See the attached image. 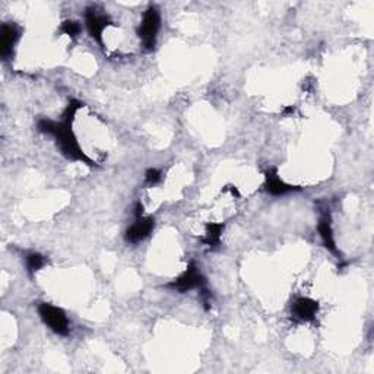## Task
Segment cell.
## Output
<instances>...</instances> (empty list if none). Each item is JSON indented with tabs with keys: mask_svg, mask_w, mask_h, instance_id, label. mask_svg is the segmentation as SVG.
I'll return each instance as SVG.
<instances>
[{
	"mask_svg": "<svg viewBox=\"0 0 374 374\" xmlns=\"http://www.w3.org/2000/svg\"><path fill=\"white\" fill-rule=\"evenodd\" d=\"M21 28L15 22H5L0 28V56L4 60H9L13 57L15 45L21 38Z\"/></svg>",
	"mask_w": 374,
	"mask_h": 374,
	"instance_id": "cell-10",
	"label": "cell"
},
{
	"mask_svg": "<svg viewBox=\"0 0 374 374\" xmlns=\"http://www.w3.org/2000/svg\"><path fill=\"white\" fill-rule=\"evenodd\" d=\"M264 187H265L266 193H269L271 196H284V195H288V193L301 191L300 186L290 184L285 180L280 178L279 171H278V167H275V166L266 169Z\"/></svg>",
	"mask_w": 374,
	"mask_h": 374,
	"instance_id": "cell-8",
	"label": "cell"
},
{
	"mask_svg": "<svg viewBox=\"0 0 374 374\" xmlns=\"http://www.w3.org/2000/svg\"><path fill=\"white\" fill-rule=\"evenodd\" d=\"M103 11H98L96 6H88L84 12V21H85V28L89 34V37L96 41L98 45L104 47V31L108 27H115V23L107 13H101Z\"/></svg>",
	"mask_w": 374,
	"mask_h": 374,
	"instance_id": "cell-5",
	"label": "cell"
},
{
	"mask_svg": "<svg viewBox=\"0 0 374 374\" xmlns=\"http://www.w3.org/2000/svg\"><path fill=\"white\" fill-rule=\"evenodd\" d=\"M82 107H84L82 101L76 98L69 100L66 108L62 113L60 120H52L47 119V117H41V119H38L37 122V130L42 135L53 136L60 154L66 159L82 162L88 167H97V162L91 157H88L86 152L81 148L79 140L74 132V122L76 119L78 111Z\"/></svg>",
	"mask_w": 374,
	"mask_h": 374,
	"instance_id": "cell-1",
	"label": "cell"
},
{
	"mask_svg": "<svg viewBox=\"0 0 374 374\" xmlns=\"http://www.w3.org/2000/svg\"><path fill=\"white\" fill-rule=\"evenodd\" d=\"M38 316L53 334L59 336H67L70 334V322L62 307H57L52 302H40Z\"/></svg>",
	"mask_w": 374,
	"mask_h": 374,
	"instance_id": "cell-3",
	"label": "cell"
},
{
	"mask_svg": "<svg viewBox=\"0 0 374 374\" xmlns=\"http://www.w3.org/2000/svg\"><path fill=\"white\" fill-rule=\"evenodd\" d=\"M23 261H26V268L27 273L33 278L38 271H41L47 264H49V259L38 251H28L23 254Z\"/></svg>",
	"mask_w": 374,
	"mask_h": 374,
	"instance_id": "cell-12",
	"label": "cell"
},
{
	"mask_svg": "<svg viewBox=\"0 0 374 374\" xmlns=\"http://www.w3.org/2000/svg\"><path fill=\"white\" fill-rule=\"evenodd\" d=\"M155 230V218L154 217H139L135 218V222L126 230L125 240L129 244H137L147 240Z\"/></svg>",
	"mask_w": 374,
	"mask_h": 374,
	"instance_id": "cell-9",
	"label": "cell"
},
{
	"mask_svg": "<svg viewBox=\"0 0 374 374\" xmlns=\"http://www.w3.org/2000/svg\"><path fill=\"white\" fill-rule=\"evenodd\" d=\"M162 178H164L162 170L152 167V169H148L145 171V180L144 181H145V186L154 187V186H158L162 181Z\"/></svg>",
	"mask_w": 374,
	"mask_h": 374,
	"instance_id": "cell-14",
	"label": "cell"
},
{
	"mask_svg": "<svg viewBox=\"0 0 374 374\" xmlns=\"http://www.w3.org/2000/svg\"><path fill=\"white\" fill-rule=\"evenodd\" d=\"M59 33L69 37L70 40H76L79 37V34L82 33V26L79 21L75 19H66L60 23L59 27Z\"/></svg>",
	"mask_w": 374,
	"mask_h": 374,
	"instance_id": "cell-13",
	"label": "cell"
},
{
	"mask_svg": "<svg viewBox=\"0 0 374 374\" xmlns=\"http://www.w3.org/2000/svg\"><path fill=\"white\" fill-rule=\"evenodd\" d=\"M159 30H161V12L155 5H151L145 9L142 15V21H140L139 27L136 30V34L139 40L142 41L145 50L151 52L155 49Z\"/></svg>",
	"mask_w": 374,
	"mask_h": 374,
	"instance_id": "cell-2",
	"label": "cell"
},
{
	"mask_svg": "<svg viewBox=\"0 0 374 374\" xmlns=\"http://www.w3.org/2000/svg\"><path fill=\"white\" fill-rule=\"evenodd\" d=\"M167 288L184 294V293H191L193 290L202 291L208 288V285H206V278L203 276L200 268L196 265V262H191L183 273H180L176 279L171 280L170 284H167Z\"/></svg>",
	"mask_w": 374,
	"mask_h": 374,
	"instance_id": "cell-4",
	"label": "cell"
},
{
	"mask_svg": "<svg viewBox=\"0 0 374 374\" xmlns=\"http://www.w3.org/2000/svg\"><path fill=\"white\" fill-rule=\"evenodd\" d=\"M332 214L329 209H322L320 210V215H319V221H317V231H319V236L322 240V244L324 246V249L327 251H331L332 254H335L336 257L341 259V251L336 246V240H335V231H334V224H332Z\"/></svg>",
	"mask_w": 374,
	"mask_h": 374,
	"instance_id": "cell-6",
	"label": "cell"
},
{
	"mask_svg": "<svg viewBox=\"0 0 374 374\" xmlns=\"http://www.w3.org/2000/svg\"><path fill=\"white\" fill-rule=\"evenodd\" d=\"M224 228V222H208L205 225V236L200 239V242L208 247H218L221 244Z\"/></svg>",
	"mask_w": 374,
	"mask_h": 374,
	"instance_id": "cell-11",
	"label": "cell"
},
{
	"mask_svg": "<svg viewBox=\"0 0 374 374\" xmlns=\"http://www.w3.org/2000/svg\"><path fill=\"white\" fill-rule=\"evenodd\" d=\"M319 310H320L319 301L310 297H297L290 306L291 317L298 323L314 322Z\"/></svg>",
	"mask_w": 374,
	"mask_h": 374,
	"instance_id": "cell-7",
	"label": "cell"
}]
</instances>
